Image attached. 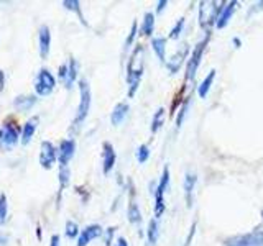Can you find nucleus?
Returning a JSON list of instances; mask_svg holds the SVG:
<instances>
[{"label": "nucleus", "instance_id": "nucleus-25", "mask_svg": "<svg viewBox=\"0 0 263 246\" xmlns=\"http://www.w3.org/2000/svg\"><path fill=\"white\" fill-rule=\"evenodd\" d=\"M63 5H64V8H66V10L76 12V13L79 15L81 22L84 23V25H87V23H86V20H84V16H82V13H81V4L78 2V0H64V2H63Z\"/></svg>", "mask_w": 263, "mask_h": 246}, {"label": "nucleus", "instance_id": "nucleus-19", "mask_svg": "<svg viewBox=\"0 0 263 246\" xmlns=\"http://www.w3.org/2000/svg\"><path fill=\"white\" fill-rule=\"evenodd\" d=\"M35 104H36V97L35 95H18L13 100V107L16 110H20V112L30 110Z\"/></svg>", "mask_w": 263, "mask_h": 246}, {"label": "nucleus", "instance_id": "nucleus-38", "mask_svg": "<svg viewBox=\"0 0 263 246\" xmlns=\"http://www.w3.org/2000/svg\"><path fill=\"white\" fill-rule=\"evenodd\" d=\"M115 246H128V243H127L125 238H119V240H117V244H115Z\"/></svg>", "mask_w": 263, "mask_h": 246}, {"label": "nucleus", "instance_id": "nucleus-20", "mask_svg": "<svg viewBox=\"0 0 263 246\" xmlns=\"http://www.w3.org/2000/svg\"><path fill=\"white\" fill-rule=\"evenodd\" d=\"M160 236V225H158V218H152L150 223H148L146 228V241L150 246H155L156 241H158Z\"/></svg>", "mask_w": 263, "mask_h": 246}, {"label": "nucleus", "instance_id": "nucleus-21", "mask_svg": "<svg viewBox=\"0 0 263 246\" xmlns=\"http://www.w3.org/2000/svg\"><path fill=\"white\" fill-rule=\"evenodd\" d=\"M214 79H216V69H212L208 76L204 77V80L199 84V87H197V94H199L201 98H205L209 94V90L214 84Z\"/></svg>", "mask_w": 263, "mask_h": 246}, {"label": "nucleus", "instance_id": "nucleus-26", "mask_svg": "<svg viewBox=\"0 0 263 246\" xmlns=\"http://www.w3.org/2000/svg\"><path fill=\"white\" fill-rule=\"evenodd\" d=\"M163 120H164V110L163 109H158L153 115V120H152V133H156L161 125H163Z\"/></svg>", "mask_w": 263, "mask_h": 246}, {"label": "nucleus", "instance_id": "nucleus-40", "mask_svg": "<svg viewBox=\"0 0 263 246\" xmlns=\"http://www.w3.org/2000/svg\"><path fill=\"white\" fill-rule=\"evenodd\" d=\"M7 243V236H0V246H4Z\"/></svg>", "mask_w": 263, "mask_h": 246}, {"label": "nucleus", "instance_id": "nucleus-14", "mask_svg": "<svg viewBox=\"0 0 263 246\" xmlns=\"http://www.w3.org/2000/svg\"><path fill=\"white\" fill-rule=\"evenodd\" d=\"M235 5H237V2L224 4V8H222V12H220V15H219V18H217V22H216V27H217L219 30H222V28H226V27H227V23L230 22V18H232V15H234V12H235Z\"/></svg>", "mask_w": 263, "mask_h": 246}, {"label": "nucleus", "instance_id": "nucleus-23", "mask_svg": "<svg viewBox=\"0 0 263 246\" xmlns=\"http://www.w3.org/2000/svg\"><path fill=\"white\" fill-rule=\"evenodd\" d=\"M128 220H130V223H134L137 227L142 225V212H140L138 205L135 202H132L128 205Z\"/></svg>", "mask_w": 263, "mask_h": 246}, {"label": "nucleus", "instance_id": "nucleus-15", "mask_svg": "<svg viewBox=\"0 0 263 246\" xmlns=\"http://www.w3.org/2000/svg\"><path fill=\"white\" fill-rule=\"evenodd\" d=\"M197 182V176L194 172H187L184 177V195H186V205L191 207L193 205V194H194V186Z\"/></svg>", "mask_w": 263, "mask_h": 246}, {"label": "nucleus", "instance_id": "nucleus-7", "mask_svg": "<svg viewBox=\"0 0 263 246\" xmlns=\"http://www.w3.org/2000/svg\"><path fill=\"white\" fill-rule=\"evenodd\" d=\"M58 159V151L51 141H43L40 148V164L45 169H51L54 161Z\"/></svg>", "mask_w": 263, "mask_h": 246}, {"label": "nucleus", "instance_id": "nucleus-33", "mask_svg": "<svg viewBox=\"0 0 263 246\" xmlns=\"http://www.w3.org/2000/svg\"><path fill=\"white\" fill-rule=\"evenodd\" d=\"M187 105H189V100L183 105V109H181V112H179V117H178V120H176V127L179 128L181 125H183V120H184V115H186V110H187Z\"/></svg>", "mask_w": 263, "mask_h": 246}, {"label": "nucleus", "instance_id": "nucleus-12", "mask_svg": "<svg viewBox=\"0 0 263 246\" xmlns=\"http://www.w3.org/2000/svg\"><path fill=\"white\" fill-rule=\"evenodd\" d=\"M38 48H40V56L41 57H48L49 54V48H51V31L43 25L38 30Z\"/></svg>", "mask_w": 263, "mask_h": 246}, {"label": "nucleus", "instance_id": "nucleus-6", "mask_svg": "<svg viewBox=\"0 0 263 246\" xmlns=\"http://www.w3.org/2000/svg\"><path fill=\"white\" fill-rule=\"evenodd\" d=\"M208 41H209V36H205L199 45H197L194 48V51L191 54V57L187 59V74H186V77L189 80H193L196 77V72L197 69H199V64H201V57H202V53H204V49H205V45H208Z\"/></svg>", "mask_w": 263, "mask_h": 246}, {"label": "nucleus", "instance_id": "nucleus-32", "mask_svg": "<svg viewBox=\"0 0 263 246\" xmlns=\"http://www.w3.org/2000/svg\"><path fill=\"white\" fill-rule=\"evenodd\" d=\"M137 30H138V25H137V22H134V23H132V30H130L128 36H127V41H125V49H128L132 46V43H134V39L137 36Z\"/></svg>", "mask_w": 263, "mask_h": 246}, {"label": "nucleus", "instance_id": "nucleus-30", "mask_svg": "<svg viewBox=\"0 0 263 246\" xmlns=\"http://www.w3.org/2000/svg\"><path fill=\"white\" fill-rule=\"evenodd\" d=\"M183 28H184V18H179L178 23L171 28L168 38H171V39H178L179 35H181V31H183Z\"/></svg>", "mask_w": 263, "mask_h": 246}, {"label": "nucleus", "instance_id": "nucleus-22", "mask_svg": "<svg viewBox=\"0 0 263 246\" xmlns=\"http://www.w3.org/2000/svg\"><path fill=\"white\" fill-rule=\"evenodd\" d=\"M152 48H153V51L155 54L158 56V59L160 61H166V39L164 38H153L152 39Z\"/></svg>", "mask_w": 263, "mask_h": 246}, {"label": "nucleus", "instance_id": "nucleus-16", "mask_svg": "<svg viewBox=\"0 0 263 246\" xmlns=\"http://www.w3.org/2000/svg\"><path fill=\"white\" fill-rule=\"evenodd\" d=\"M186 54H187V46H186V45H183V48H181L179 51L171 57V61H166V68H168V71H170L171 74L178 72L179 66L183 64Z\"/></svg>", "mask_w": 263, "mask_h": 246}, {"label": "nucleus", "instance_id": "nucleus-31", "mask_svg": "<svg viewBox=\"0 0 263 246\" xmlns=\"http://www.w3.org/2000/svg\"><path fill=\"white\" fill-rule=\"evenodd\" d=\"M68 184H69V169L68 166L60 168V191H63Z\"/></svg>", "mask_w": 263, "mask_h": 246}, {"label": "nucleus", "instance_id": "nucleus-29", "mask_svg": "<svg viewBox=\"0 0 263 246\" xmlns=\"http://www.w3.org/2000/svg\"><path fill=\"white\" fill-rule=\"evenodd\" d=\"M148 158H150V148H148L146 145H140L138 150H137V159L140 164H145L148 161Z\"/></svg>", "mask_w": 263, "mask_h": 246}, {"label": "nucleus", "instance_id": "nucleus-27", "mask_svg": "<svg viewBox=\"0 0 263 246\" xmlns=\"http://www.w3.org/2000/svg\"><path fill=\"white\" fill-rule=\"evenodd\" d=\"M7 213H8V202H7V195L2 192L0 194V227L7 221Z\"/></svg>", "mask_w": 263, "mask_h": 246}, {"label": "nucleus", "instance_id": "nucleus-2", "mask_svg": "<svg viewBox=\"0 0 263 246\" xmlns=\"http://www.w3.org/2000/svg\"><path fill=\"white\" fill-rule=\"evenodd\" d=\"M79 105H78V112H76V117H74L72 125L74 128H79L82 125V121L87 118L89 110H90V104H92V94H90V87L87 84V80H79Z\"/></svg>", "mask_w": 263, "mask_h": 246}, {"label": "nucleus", "instance_id": "nucleus-24", "mask_svg": "<svg viewBox=\"0 0 263 246\" xmlns=\"http://www.w3.org/2000/svg\"><path fill=\"white\" fill-rule=\"evenodd\" d=\"M153 30H155V16H153V13H145V18H143V25H142V35H145V36H150L152 33H153Z\"/></svg>", "mask_w": 263, "mask_h": 246}, {"label": "nucleus", "instance_id": "nucleus-36", "mask_svg": "<svg viewBox=\"0 0 263 246\" xmlns=\"http://www.w3.org/2000/svg\"><path fill=\"white\" fill-rule=\"evenodd\" d=\"M49 246H60V236H58V235H53V236H51V243H49Z\"/></svg>", "mask_w": 263, "mask_h": 246}, {"label": "nucleus", "instance_id": "nucleus-4", "mask_svg": "<svg viewBox=\"0 0 263 246\" xmlns=\"http://www.w3.org/2000/svg\"><path fill=\"white\" fill-rule=\"evenodd\" d=\"M56 86V79L48 69H40L36 80H35V92L38 95H49Z\"/></svg>", "mask_w": 263, "mask_h": 246}, {"label": "nucleus", "instance_id": "nucleus-18", "mask_svg": "<svg viewBox=\"0 0 263 246\" xmlns=\"http://www.w3.org/2000/svg\"><path fill=\"white\" fill-rule=\"evenodd\" d=\"M78 72H79V64H78L76 59H74V57H71L69 64H68V72H66V77H64V86L68 89H71L74 82H76Z\"/></svg>", "mask_w": 263, "mask_h": 246}, {"label": "nucleus", "instance_id": "nucleus-8", "mask_svg": "<svg viewBox=\"0 0 263 246\" xmlns=\"http://www.w3.org/2000/svg\"><path fill=\"white\" fill-rule=\"evenodd\" d=\"M74 151H76V141L74 139H63L58 150V161H60V168L68 166L72 159Z\"/></svg>", "mask_w": 263, "mask_h": 246}, {"label": "nucleus", "instance_id": "nucleus-10", "mask_svg": "<svg viewBox=\"0 0 263 246\" xmlns=\"http://www.w3.org/2000/svg\"><path fill=\"white\" fill-rule=\"evenodd\" d=\"M102 227L101 225H87L82 232L79 233V238H78V246H87L92 240H96V238H99L102 235Z\"/></svg>", "mask_w": 263, "mask_h": 246}, {"label": "nucleus", "instance_id": "nucleus-28", "mask_svg": "<svg viewBox=\"0 0 263 246\" xmlns=\"http://www.w3.org/2000/svg\"><path fill=\"white\" fill-rule=\"evenodd\" d=\"M64 233H66V236L68 238H76V236H79V227H78V223L76 221H72V220H69V221H66V227H64Z\"/></svg>", "mask_w": 263, "mask_h": 246}, {"label": "nucleus", "instance_id": "nucleus-5", "mask_svg": "<svg viewBox=\"0 0 263 246\" xmlns=\"http://www.w3.org/2000/svg\"><path fill=\"white\" fill-rule=\"evenodd\" d=\"M227 246H263V232H252L245 235H238L229 238L226 241Z\"/></svg>", "mask_w": 263, "mask_h": 246}, {"label": "nucleus", "instance_id": "nucleus-39", "mask_svg": "<svg viewBox=\"0 0 263 246\" xmlns=\"http://www.w3.org/2000/svg\"><path fill=\"white\" fill-rule=\"evenodd\" d=\"M4 72L2 71H0V92H2V89H4Z\"/></svg>", "mask_w": 263, "mask_h": 246}, {"label": "nucleus", "instance_id": "nucleus-37", "mask_svg": "<svg viewBox=\"0 0 263 246\" xmlns=\"http://www.w3.org/2000/svg\"><path fill=\"white\" fill-rule=\"evenodd\" d=\"M114 232H115V228H109V233H107V240H105V244H107V246L110 244V240H112Z\"/></svg>", "mask_w": 263, "mask_h": 246}, {"label": "nucleus", "instance_id": "nucleus-35", "mask_svg": "<svg viewBox=\"0 0 263 246\" xmlns=\"http://www.w3.org/2000/svg\"><path fill=\"white\" fill-rule=\"evenodd\" d=\"M194 232H196V223H193V227H191V233H189V236L186 238L184 246H189V243H191V238L194 236Z\"/></svg>", "mask_w": 263, "mask_h": 246}, {"label": "nucleus", "instance_id": "nucleus-9", "mask_svg": "<svg viewBox=\"0 0 263 246\" xmlns=\"http://www.w3.org/2000/svg\"><path fill=\"white\" fill-rule=\"evenodd\" d=\"M18 141V131L10 123H5V127L0 130V146L5 150H10Z\"/></svg>", "mask_w": 263, "mask_h": 246}, {"label": "nucleus", "instance_id": "nucleus-13", "mask_svg": "<svg viewBox=\"0 0 263 246\" xmlns=\"http://www.w3.org/2000/svg\"><path fill=\"white\" fill-rule=\"evenodd\" d=\"M128 110H130V107L128 104L125 102H120L114 107V110L110 113V121H112V125L114 127H119L123 123V120L127 118V115H128Z\"/></svg>", "mask_w": 263, "mask_h": 246}, {"label": "nucleus", "instance_id": "nucleus-11", "mask_svg": "<svg viewBox=\"0 0 263 246\" xmlns=\"http://www.w3.org/2000/svg\"><path fill=\"white\" fill-rule=\"evenodd\" d=\"M115 159H117V154L110 143H104L102 145V172L107 176L115 166Z\"/></svg>", "mask_w": 263, "mask_h": 246}, {"label": "nucleus", "instance_id": "nucleus-41", "mask_svg": "<svg viewBox=\"0 0 263 246\" xmlns=\"http://www.w3.org/2000/svg\"><path fill=\"white\" fill-rule=\"evenodd\" d=\"M261 217H263V212H261Z\"/></svg>", "mask_w": 263, "mask_h": 246}, {"label": "nucleus", "instance_id": "nucleus-3", "mask_svg": "<svg viewBox=\"0 0 263 246\" xmlns=\"http://www.w3.org/2000/svg\"><path fill=\"white\" fill-rule=\"evenodd\" d=\"M170 184V168L164 166L163 174L158 180V186L155 189V218L163 215L164 212V192H166Z\"/></svg>", "mask_w": 263, "mask_h": 246}, {"label": "nucleus", "instance_id": "nucleus-34", "mask_svg": "<svg viewBox=\"0 0 263 246\" xmlns=\"http://www.w3.org/2000/svg\"><path fill=\"white\" fill-rule=\"evenodd\" d=\"M166 5H168V0H160L158 7H156V13H161L164 8H166Z\"/></svg>", "mask_w": 263, "mask_h": 246}, {"label": "nucleus", "instance_id": "nucleus-17", "mask_svg": "<svg viewBox=\"0 0 263 246\" xmlns=\"http://www.w3.org/2000/svg\"><path fill=\"white\" fill-rule=\"evenodd\" d=\"M36 127H38V117H31L30 120H27V123H25V127H23V131H22V143L23 145H28L31 141V138L36 131Z\"/></svg>", "mask_w": 263, "mask_h": 246}, {"label": "nucleus", "instance_id": "nucleus-1", "mask_svg": "<svg viewBox=\"0 0 263 246\" xmlns=\"http://www.w3.org/2000/svg\"><path fill=\"white\" fill-rule=\"evenodd\" d=\"M142 54H143V48H137L135 53L132 54V59L128 63V68H127V82H128V97H134L138 84H140V79H142V74H143V59H142Z\"/></svg>", "mask_w": 263, "mask_h": 246}]
</instances>
